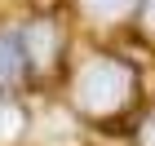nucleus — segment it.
Wrapping results in <instances>:
<instances>
[{"label":"nucleus","instance_id":"obj_7","mask_svg":"<svg viewBox=\"0 0 155 146\" xmlns=\"http://www.w3.org/2000/svg\"><path fill=\"white\" fill-rule=\"evenodd\" d=\"M146 18H151V27H155V0H151V5H146Z\"/></svg>","mask_w":155,"mask_h":146},{"label":"nucleus","instance_id":"obj_2","mask_svg":"<svg viewBox=\"0 0 155 146\" xmlns=\"http://www.w3.org/2000/svg\"><path fill=\"white\" fill-rule=\"evenodd\" d=\"M22 75V44L13 36H0V84H9Z\"/></svg>","mask_w":155,"mask_h":146},{"label":"nucleus","instance_id":"obj_3","mask_svg":"<svg viewBox=\"0 0 155 146\" xmlns=\"http://www.w3.org/2000/svg\"><path fill=\"white\" fill-rule=\"evenodd\" d=\"M18 133H22V111L13 106V102H0V146L13 142Z\"/></svg>","mask_w":155,"mask_h":146},{"label":"nucleus","instance_id":"obj_6","mask_svg":"<svg viewBox=\"0 0 155 146\" xmlns=\"http://www.w3.org/2000/svg\"><path fill=\"white\" fill-rule=\"evenodd\" d=\"M146 146H155V120L146 124Z\"/></svg>","mask_w":155,"mask_h":146},{"label":"nucleus","instance_id":"obj_4","mask_svg":"<svg viewBox=\"0 0 155 146\" xmlns=\"http://www.w3.org/2000/svg\"><path fill=\"white\" fill-rule=\"evenodd\" d=\"M84 5H89L93 13H102V18H115V13H124V9H129L133 0H84Z\"/></svg>","mask_w":155,"mask_h":146},{"label":"nucleus","instance_id":"obj_5","mask_svg":"<svg viewBox=\"0 0 155 146\" xmlns=\"http://www.w3.org/2000/svg\"><path fill=\"white\" fill-rule=\"evenodd\" d=\"M31 49H36V58L45 62V53L53 49V36H49V27H36V31H31Z\"/></svg>","mask_w":155,"mask_h":146},{"label":"nucleus","instance_id":"obj_1","mask_svg":"<svg viewBox=\"0 0 155 146\" xmlns=\"http://www.w3.org/2000/svg\"><path fill=\"white\" fill-rule=\"evenodd\" d=\"M133 89V75L120 67V62H89L75 80V97H80V106H89L93 115H107L115 111Z\"/></svg>","mask_w":155,"mask_h":146}]
</instances>
